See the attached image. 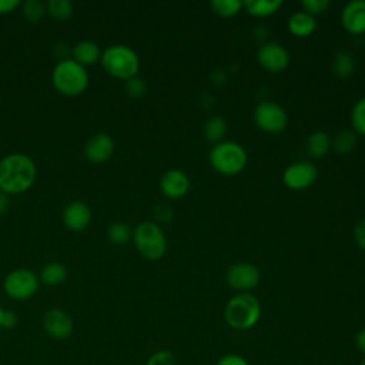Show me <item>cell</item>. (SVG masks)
<instances>
[{"instance_id": "6da1fadb", "label": "cell", "mask_w": 365, "mask_h": 365, "mask_svg": "<svg viewBox=\"0 0 365 365\" xmlns=\"http://www.w3.org/2000/svg\"><path fill=\"white\" fill-rule=\"evenodd\" d=\"M34 161L21 153H13L0 160V191L20 194L27 191L36 180Z\"/></svg>"}, {"instance_id": "7a4b0ae2", "label": "cell", "mask_w": 365, "mask_h": 365, "mask_svg": "<svg viewBox=\"0 0 365 365\" xmlns=\"http://www.w3.org/2000/svg\"><path fill=\"white\" fill-rule=\"evenodd\" d=\"M259 301L250 292H240L234 295L227 302L224 309V318L227 324L237 331L252 328L259 321Z\"/></svg>"}, {"instance_id": "3957f363", "label": "cell", "mask_w": 365, "mask_h": 365, "mask_svg": "<svg viewBox=\"0 0 365 365\" xmlns=\"http://www.w3.org/2000/svg\"><path fill=\"white\" fill-rule=\"evenodd\" d=\"M100 60L103 68L108 74L125 81L137 76V71L140 68L138 54L135 53V50L125 44L108 46L103 51Z\"/></svg>"}, {"instance_id": "277c9868", "label": "cell", "mask_w": 365, "mask_h": 365, "mask_svg": "<svg viewBox=\"0 0 365 365\" xmlns=\"http://www.w3.org/2000/svg\"><path fill=\"white\" fill-rule=\"evenodd\" d=\"M51 81L57 91L64 96H78L88 84V73L73 58L60 60L51 73Z\"/></svg>"}, {"instance_id": "5b68a950", "label": "cell", "mask_w": 365, "mask_h": 365, "mask_svg": "<svg viewBox=\"0 0 365 365\" xmlns=\"http://www.w3.org/2000/svg\"><path fill=\"white\" fill-rule=\"evenodd\" d=\"M248 161L245 148L235 141H221L210 151L211 167L222 175L240 174Z\"/></svg>"}, {"instance_id": "8992f818", "label": "cell", "mask_w": 365, "mask_h": 365, "mask_svg": "<svg viewBox=\"0 0 365 365\" xmlns=\"http://www.w3.org/2000/svg\"><path fill=\"white\" fill-rule=\"evenodd\" d=\"M131 238L137 251L148 259H158L167 251L165 234L154 221L140 222L134 228Z\"/></svg>"}, {"instance_id": "52a82bcc", "label": "cell", "mask_w": 365, "mask_h": 365, "mask_svg": "<svg viewBox=\"0 0 365 365\" xmlns=\"http://www.w3.org/2000/svg\"><path fill=\"white\" fill-rule=\"evenodd\" d=\"M38 277L27 268H17L9 272L4 278L3 287L6 294L13 299H29L38 289Z\"/></svg>"}, {"instance_id": "ba28073f", "label": "cell", "mask_w": 365, "mask_h": 365, "mask_svg": "<svg viewBox=\"0 0 365 365\" xmlns=\"http://www.w3.org/2000/svg\"><path fill=\"white\" fill-rule=\"evenodd\" d=\"M254 123L265 133L277 134L287 128L288 114L274 101H262L254 108Z\"/></svg>"}, {"instance_id": "9c48e42d", "label": "cell", "mask_w": 365, "mask_h": 365, "mask_svg": "<svg viewBox=\"0 0 365 365\" xmlns=\"http://www.w3.org/2000/svg\"><path fill=\"white\" fill-rule=\"evenodd\" d=\"M318 171L312 163L298 161L288 165L282 173V182L287 188L299 191L311 187L317 180Z\"/></svg>"}, {"instance_id": "30bf717a", "label": "cell", "mask_w": 365, "mask_h": 365, "mask_svg": "<svg viewBox=\"0 0 365 365\" xmlns=\"http://www.w3.org/2000/svg\"><path fill=\"white\" fill-rule=\"evenodd\" d=\"M257 60L262 68L269 73H281L289 66V54L284 46L275 41H267L259 46Z\"/></svg>"}, {"instance_id": "8fae6325", "label": "cell", "mask_w": 365, "mask_h": 365, "mask_svg": "<svg viewBox=\"0 0 365 365\" xmlns=\"http://www.w3.org/2000/svg\"><path fill=\"white\" fill-rule=\"evenodd\" d=\"M228 285L241 292H248L259 282V269L251 262H237L227 269Z\"/></svg>"}, {"instance_id": "7c38bea8", "label": "cell", "mask_w": 365, "mask_h": 365, "mask_svg": "<svg viewBox=\"0 0 365 365\" xmlns=\"http://www.w3.org/2000/svg\"><path fill=\"white\" fill-rule=\"evenodd\" d=\"M44 331L56 339H66L73 332V319L64 309L51 308L43 315Z\"/></svg>"}, {"instance_id": "4fadbf2b", "label": "cell", "mask_w": 365, "mask_h": 365, "mask_svg": "<svg viewBox=\"0 0 365 365\" xmlns=\"http://www.w3.org/2000/svg\"><path fill=\"white\" fill-rule=\"evenodd\" d=\"M341 23L346 33L359 36L365 33V0H351L341 11Z\"/></svg>"}, {"instance_id": "5bb4252c", "label": "cell", "mask_w": 365, "mask_h": 365, "mask_svg": "<svg viewBox=\"0 0 365 365\" xmlns=\"http://www.w3.org/2000/svg\"><path fill=\"white\" fill-rule=\"evenodd\" d=\"M114 153V140L107 133L91 135L84 145V155L90 163H104Z\"/></svg>"}, {"instance_id": "9a60e30c", "label": "cell", "mask_w": 365, "mask_h": 365, "mask_svg": "<svg viewBox=\"0 0 365 365\" xmlns=\"http://www.w3.org/2000/svg\"><path fill=\"white\" fill-rule=\"evenodd\" d=\"M160 190L168 198H181L190 190V178L182 170L171 168L163 174Z\"/></svg>"}, {"instance_id": "2e32d148", "label": "cell", "mask_w": 365, "mask_h": 365, "mask_svg": "<svg viewBox=\"0 0 365 365\" xmlns=\"http://www.w3.org/2000/svg\"><path fill=\"white\" fill-rule=\"evenodd\" d=\"M63 221L68 230L83 231L91 221V210L84 201H73L64 208Z\"/></svg>"}, {"instance_id": "e0dca14e", "label": "cell", "mask_w": 365, "mask_h": 365, "mask_svg": "<svg viewBox=\"0 0 365 365\" xmlns=\"http://www.w3.org/2000/svg\"><path fill=\"white\" fill-rule=\"evenodd\" d=\"M288 30L295 37H308L317 29V19L307 11H295L288 19Z\"/></svg>"}, {"instance_id": "ac0fdd59", "label": "cell", "mask_w": 365, "mask_h": 365, "mask_svg": "<svg viewBox=\"0 0 365 365\" xmlns=\"http://www.w3.org/2000/svg\"><path fill=\"white\" fill-rule=\"evenodd\" d=\"M100 57H101L100 47H98V44H97L96 41H93V40H83V41H78V43L73 47V60H76V61L80 63L81 66L93 64V63H96Z\"/></svg>"}, {"instance_id": "d6986e66", "label": "cell", "mask_w": 365, "mask_h": 365, "mask_svg": "<svg viewBox=\"0 0 365 365\" xmlns=\"http://www.w3.org/2000/svg\"><path fill=\"white\" fill-rule=\"evenodd\" d=\"M331 150V138L324 131H314L307 140V153L311 158H322Z\"/></svg>"}, {"instance_id": "ffe728a7", "label": "cell", "mask_w": 365, "mask_h": 365, "mask_svg": "<svg viewBox=\"0 0 365 365\" xmlns=\"http://www.w3.org/2000/svg\"><path fill=\"white\" fill-rule=\"evenodd\" d=\"M282 6L281 0H245L244 9L254 17H268L275 14Z\"/></svg>"}, {"instance_id": "44dd1931", "label": "cell", "mask_w": 365, "mask_h": 365, "mask_svg": "<svg viewBox=\"0 0 365 365\" xmlns=\"http://www.w3.org/2000/svg\"><path fill=\"white\" fill-rule=\"evenodd\" d=\"M227 130H228L227 121L220 115H211L204 123V137L207 141L214 144L224 141L222 138L225 137Z\"/></svg>"}, {"instance_id": "7402d4cb", "label": "cell", "mask_w": 365, "mask_h": 365, "mask_svg": "<svg viewBox=\"0 0 365 365\" xmlns=\"http://www.w3.org/2000/svg\"><path fill=\"white\" fill-rule=\"evenodd\" d=\"M332 73L341 78H349L355 71V60L351 53L348 51H338L332 58Z\"/></svg>"}, {"instance_id": "603a6c76", "label": "cell", "mask_w": 365, "mask_h": 365, "mask_svg": "<svg viewBox=\"0 0 365 365\" xmlns=\"http://www.w3.org/2000/svg\"><path fill=\"white\" fill-rule=\"evenodd\" d=\"M66 277H67V269L60 262H48L47 265L43 267L40 272V281L50 287L61 284L66 279Z\"/></svg>"}, {"instance_id": "cb8c5ba5", "label": "cell", "mask_w": 365, "mask_h": 365, "mask_svg": "<svg viewBox=\"0 0 365 365\" xmlns=\"http://www.w3.org/2000/svg\"><path fill=\"white\" fill-rule=\"evenodd\" d=\"M356 141H358V138H356L355 131L341 130L331 140V148H334V151H336L339 154H345V153H349L355 148Z\"/></svg>"}, {"instance_id": "d4e9b609", "label": "cell", "mask_w": 365, "mask_h": 365, "mask_svg": "<svg viewBox=\"0 0 365 365\" xmlns=\"http://www.w3.org/2000/svg\"><path fill=\"white\" fill-rule=\"evenodd\" d=\"M210 7L212 9V11L224 19L237 16L241 9L244 7V1L241 0H212L210 3Z\"/></svg>"}, {"instance_id": "484cf974", "label": "cell", "mask_w": 365, "mask_h": 365, "mask_svg": "<svg viewBox=\"0 0 365 365\" xmlns=\"http://www.w3.org/2000/svg\"><path fill=\"white\" fill-rule=\"evenodd\" d=\"M131 237H133V232L125 222L117 221L110 224L107 228V238L111 244H115V245L127 244Z\"/></svg>"}, {"instance_id": "4316f807", "label": "cell", "mask_w": 365, "mask_h": 365, "mask_svg": "<svg viewBox=\"0 0 365 365\" xmlns=\"http://www.w3.org/2000/svg\"><path fill=\"white\" fill-rule=\"evenodd\" d=\"M47 13L58 21L67 20L73 14V3L70 0H50L46 6Z\"/></svg>"}, {"instance_id": "83f0119b", "label": "cell", "mask_w": 365, "mask_h": 365, "mask_svg": "<svg viewBox=\"0 0 365 365\" xmlns=\"http://www.w3.org/2000/svg\"><path fill=\"white\" fill-rule=\"evenodd\" d=\"M351 124L356 134L365 137V97L354 104L351 110Z\"/></svg>"}, {"instance_id": "f1b7e54d", "label": "cell", "mask_w": 365, "mask_h": 365, "mask_svg": "<svg viewBox=\"0 0 365 365\" xmlns=\"http://www.w3.org/2000/svg\"><path fill=\"white\" fill-rule=\"evenodd\" d=\"M23 13L29 21L38 23L46 16L47 9L40 0H26L23 3Z\"/></svg>"}, {"instance_id": "f546056e", "label": "cell", "mask_w": 365, "mask_h": 365, "mask_svg": "<svg viewBox=\"0 0 365 365\" xmlns=\"http://www.w3.org/2000/svg\"><path fill=\"white\" fill-rule=\"evenodd\" d=\"M145 365H177L174 355L167 349H160L153 352L148 359L145 361Z\"/></svg>"}, {"instance_id": "4dcf8cb0", "label": "cell", "mask_w": 365, "mask_h": 365, "mask_svg": "<svg viewBox=\"0 0 365 365\" xmlns=\"http://www.w3.org/2000/svg\"><path fill=\"white\" fill-rule=\"evenodd\" d=\"M301 6H302L304 11H307L308 14L315 17V16L327 11L328 7L331 6V1L329 0H302Z\"/></svg>"}, {"instance_id": "1f68e13d", "label": "cell", "mask_w": 365, "mask_h": 365, "mask_svg": "<svg viewBox=\"0 0 365 365\" xmlns=\"http://www.w3.org/2000/svg\"><path fill=\"white\" fill-rule=\"evenodd\" d=\"M145 90H147L145 81L138 76H134L125 81V91L131 97H141L145 94Z\"/></svg>"}, {"instance_id": "d6a6232c", "label": "cell", "mask_w": 365, "mask_h": 365, "mask_svg": "<svg viewBox=\"0 0 365 365\" xmlns=\"http://www.w3.org/2000/svg\"><path fill=\"white\" fill-rule=\"evenodd\" d=\"M215 365H250L248 361L240 354H225L222 355Z\"/></svg>"}, {"instance_id": "836d02e7", "label": "cell", "mask_w": 365, "mask_h": 365, "mask_svg": "<svg viewBox=\"0 0 365 365\" xmlns=\"http://www.w3.org/2000/svg\"><path fill=\"white\" fill-rule=\"evenodd\" d=\"M354 240L361 250L365 251V218L354 227Z\"/></svg>"}, {"instance_id": "e575fe53", "label": "cell", "mask_w": 365, "mask_h": 365, "mask_svg": "<svg viewBox=\"0 0 365 365\" xmlns=\"http://www.w3.org/2000/svg\"><path fill=\"white\" fill-rule=\"evenodd\" d=\"M154 215H155V218L158 221L165 222V221H170L173 218V210L168 205H165V204H158L154 208Z\"/></svg>"}, {"instance_id": "d590c367", "label": "cell", "mask_w": 365, "mask_h": 365, "mask_svg": "<svg viewBox=\"0 0 365 365\" xmlns=\"http://www.w3.org/2000/svg\"><path fill=\"white\" fill-rule=\"evenodd\" d=\"M16 325H17V315H16V312L4 309L3 311V317H1V328L11 329Z\"/></svg>"}, {"instance_id": "8d00e7d4", "label": "cell", "mask_w": 365, "mask_h": 365, "mask_svg": "<svg viewBox=\"0 0 365 365\" xmlns=\"http://www.w3.org/2000/svg\"><path fill=\"white\" fill-rule=\"evenodd\" d=\"M20 6L19 0H0V13H10Z\"/></svg>"}, {"instance_id": "74e56055", "label": "cell", "mask_w": 365, "mask_h": 365, "mask_svg": "<svg viewBox=\"0 0 365 365\" xmlns=\"http://www.w3.org/2000/svg\"><path fill=\"white\" fill-rule=\"evenodd\" d=\"M355 346L359 352L365 354V328L359 329L356 334H355Z\"/></svg>"}, {"instance_id": "f35d334b", "label": "cell", "mask_w": 365, "mask_h": 365, "mask_svg": "<svg viewBox=\"0 0 365 365\" xmlns=\"http://www.w3.org/2000/svg\"><path fill=\"white\" fill-rule=\"evenodd\" d=\"M9 208H10L9 197H7V194H4V192L0 191V215L6 214V212L9 211Z\"/></svg>"}, {"instance_id": "ab89813d", "label": "cell", "mask_w": 365, "mask_h": 365, "mask_svg": "<svg viewBox=\"0 0 365 365\" xmlns=\"http://www.w3.org/2000/svg\"><path fill=\"white\" fill-rule=\"evenodd\" d=\"M3 311H4V309L0 307V329H1V317H3Z\"/></svg>"}, {"instance_id": "60d3db41", "label": "cell", "mask_w": 365, "mask_h": 365, "mask_svg": "<svg viewBox=\"0 0 365 365\" xmlns=\"http://www.w3.org/2000/svg\"><path fill=\"white\" fill-rule=\"evenodd\" d=\"M359 365H365V358H364V359L359 362Z\"/></svg>"}]
</instances>
